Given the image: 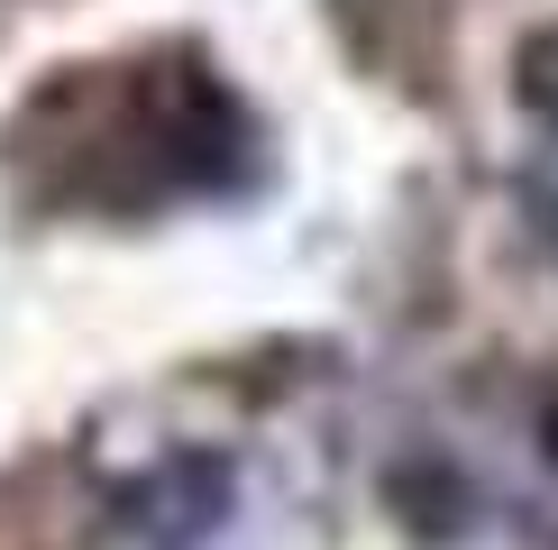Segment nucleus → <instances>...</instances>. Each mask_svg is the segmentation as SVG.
Listing matches in <instances>:
<instances>
[{"label": "nucleus", "instance_id": "2", "mask_svg": "<svg viewBox=\"0 0 558 550\" xmlns=\"http://www.w3.org/2000/svg\"><path fill=\"white\" fill-rule=\"evenodd\" d=\"M220 514H229V468L220 458H174V468H156L129 495V523L156 533V541H202Z\"/></svg>", "mask_w": 558, "mask_h": 550}, {"label": "nucleus", "instance_id": "4", "mask_svg": "<svg viewBox=\"0 0 558 550\" xmlns=\"http://www.w3.org/2000/svg\"><path fill=\"white\" fill-rule=\"evenodd\" d=\"M541 441H549V458H558V385H549V404H541Z\"/></svg>", "mask_w": 558, "mask_h": 550}, {"label": "nucleus", "instance_id": "3", "mask_svg": "<svg viewBox=\"0 0 558 550\" xmlns=\"http://www.w3.org/2000/svg\"><path fill=\"white\" fill-rule=\"evenodd\" d=\"M522 101L541 110V120H558V28L531 37V56H522Z\"/></svg>", "mask_w": 558, "mask_h": 550}, {"label": "nucleus", "instance_id": "1", "mask_svg": "<svg viewBox=\"0 0 558 550\" xmlns=\"http://www.w3.org/2000/svg\"><path fill=\"white\" fill-rule=\"evenodd\" d=\"M46 110H64V129H74V156L56 183L83 202H110V212L220 183L247 138L239 101L202 64H137L101 92H56Z\"/></svg>", "mask_w": 558, "mask_h": 550}]
</instances>
